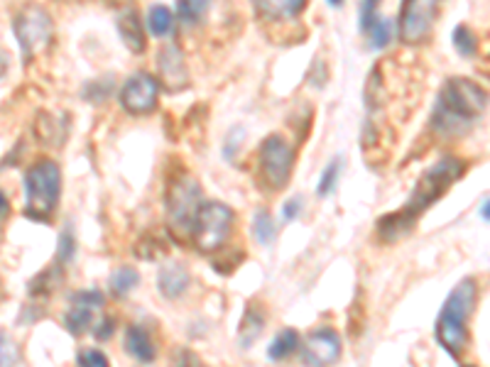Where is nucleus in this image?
I'll list each match as a JSON object with an SVG mask.
<instances>
[{
    "mask_svg": "<svg viewBox=\"0 0 490 367\" xmlns=\"http://www.w3.org/2000/svg\"><path fill=\"white\" fill-rule=\"evenodd\" d=\"M463 171H466V164L459 157H452V154L434 162L432 167L419 177V181L414 184L407 204L378 221V236H380V240L397 243V240L410 236L414 226H417V218L422 216L427 208L434 206L456 181L461 179Z\"/></svg>",
    "mask_w": 490,
    "mask_h": 367,
    "instance_id": "1",
    "label": "nucleus"
},
{
    "mask_svg": "<svg viewBox=\"0 0 490 367\" xmlns=\"http://www.w3.org/2000/svg\"><path fill=\"white\" fill-rule=\"evenodd\" d=\"M486 105H488V94L483 86L463 76H452L439 88L429 128L442 140H459L481 121Z\"/></svg>",
    "mask_w": 490,
    "mask_h": 367,
    "instance_id": "2",
    "label": "nucleus"
},
{
    "mask_svg": "<svg viewBox=\"0 0 490 367\" xmlns=\"http://www.w3.org/2000/svg\"><path fill=\"white\" fill-rule=\"evenodd\" d=\"M478 302V284L476 279H463L446 296L439 321H436V340L452 358H459L469 348V321Z\"/></svg>",
    "mask_w": 490,
    "mask_h": 367,
    "instance_id": "3",
    "label": "nucleus"
},
{
    "mask_svg": "<svg viewBox=\"0 0 490 367\" xmlns=\"http://www.w3.org/2000/svg\"><path fill=\"white\" fill-rule=\"evenodd\" d=\"M62 196V170L57 162L39 160L25 171V216L49 221Z\"/></svg>",
    "mask_w": 490,
    "mask_h": 367,
    "instance_id": "4",
    "label": "nucleus"
},
{
    "mask_svg": "<svg viewBox=\"0 0 490 367\" xmlns=\"http://www.w3.org/2000/svg\"><path fill=\"white\" fill-rule=\"evenodd\" d=\"M203 204V194L199 181L192 179L189 174H182L170 181L164 191V211H167V230L177 240L192 236L194 221Z\"/></svg>",
    "mask_w": 490,
    "mask_h": 367,
    "instance_id": "5",
    "label": "nucleus"
},
{
    "mask_svg": "<svg viewBox=\"0 0 490 367\" xmlns=\"http://www.w3.org/2000/svg\"><path fill=\"white\" fill-rule=\"evenodd\" d=\"M233 208L221 201H203L192 228V240L199 253H216L233 233Z\"/></svg>",
    "mask_w": 490,
    "mask_h": 367,
    "instance_id": "6",
    "label": "nucleus"
},
{
    "mask_svg": "<svg viewBox=\"0 0 490 367\" xmlns=\"http://www.w3.org/2000/svg\"><path fill=\"white\" fill-rule=\"evenodd\" d=\"M295 145L282 135L272 132L260 145V179L272 191H279L289 184L292 170H295Z\"/></svg>",
    "mask_w": 490,
    "mask_h": 367,
    "instance_id": "7",
    "label": "nucleus"
},
{
    "mask_svg": "<svg viewBox=\"0 0 490 367\" xmlns=\"http://www.w3.org/2000/svg\"><path fill=\"white\" fill-rule=\"evenodd\" d=\"M52 29H54V25H52V18L45 8L32 5V8L20 10L18 18L12 22V32H15L22 57L32 59L47 47L49 39H52Z\"/></svg>",
    "mask_w": 490,
    "mask_h": 367,
    "instance_id": "8",
    "label": "nucleus"
},
{
    "mask_svg": "<svg viewBox=\"0 0 490 367\" xmlns=\"http://www.w3.org/2000/svg\"><path fill=\"white\" fill-rule=\"evenodd\" d=\"M436 13H439V5L434 0L404 3L400 10V39L404 45H422L424 39L432 35Z\"/></svg>",
    "mask_w": 490,
    "mask_h": 367,
    "instance_id": "9",
    "label": "nucleus"
},
{
    "mask_svg": "<svg viewBox=\"0 0 490 367\" xmlns=\"http://www.w3.org/2000/svg\"><path fill=\"white\" fill-rule=\"evenodd\" d=\"M157 96H160L157 79L147 71H135L120 88V105L133 115L153 113L157 108Z\"/></svg>",
    "mask_w": 490,
    "mask_h": 367,
    "instance_id": "10",
    "label": "nucleus"
},
{
    "mask_svg": "<svg viewBox=\"0 0 490 367\" xmlns=\"http://www.w3.org/2000/svg\"><path fill=\"white\" fill-rule=\"evenodd\" d=\"M341 355V336L334 329L311 330L302 346V363L307 367H331Z\"/></svg>",
    "mask_w": 490,
    "mask_h": 367,
    "instance_id": "11",
    "label": "nucleus"
},
{
    "mask_svg": "<svg viewBox=\"0 0 490 367\" xmlns=\"http://www.w3.org/2000/svg\"><path fill=\"white\" fill-rule=\"evenodd\" d=\"M106 304V296L98 292V289H84L71 296V306L64 313V326L69 333L81 336L87 333L88 326L94 323V313Z\"/></svg>",
    "mask_w": 490,
    "mask_h": 367,
    "instance_id": "12",
    "label": "nucleus"
},
{
    "mask_svg": "<svg viewBox=\"0 0 490 367\" xmlns=\"http://www.w3.org/2000/svg\"><path fill=\"white\" fill-rule=\"evenodd\" d=\"M157 66H160V74H162L164 86L170 91H179L189 84L187 79V62H184L182 49L174 47V45H164L157 54Z\"/></svg>",
    "mask_w": 490,
    "mask_h": 367,
    "instance_id": "13",
    "label": "nucleus"
},
{
    "mask_svg": "<svg viewBox=\"0 0 490 367\" xmlns=\"http://www.w3.org/2000/svg\"><path fill=\"white\" fill-rule=\"evenodd\" d=\"M192 284V277L187 272V267L179 263H167L157 274V289L164 299H179Z\"/></svg>",
    "mask_w": 490,
    "mask_h": 367,
    "instance_id": "14",
    "label": "nucleus"
},
{
    "mask_svg": "<svg viewBox=\"0 0 490 367\" xmlns=\"http://www.w3.org/2000/svg\"><path fill=\"white\" fill-rule=\"evenodd\" d=\"M125 350L133 355L137 363H154L157 358V346H154L150 330L145 329L143 323H133L125 330Z\"/></svg>",
    "mask_w": 490,
    "mask_h": 367,
    "instance_id": "15",
    "label": "nucleus"
},
{
    "mask_svg": "<svg viewBox=\"0 0 490 367\" xmlns=\"http://www.w3.org/2000/svg\"><path fill=\"white\" fill-rule=\"evenodd\" d=\"M118 32H120V38H123V45L133 54H143L145 52V28L143 22H140V15H137V10L128 8L123 10L120 15H118Z\"/></svg>",
    "mask_w": 490,
    "mask_h": 367,
    "instance_id": "16",
    "label": "nucleus"
},
{
    "mask_svg": "<svg viewBox=\"0 0 490 367\" xmlns=\"http://www.w3.org/2000/svg\"><path fill=\"white\" fill-rule=\"evenodd\" d=\"M265 323H268L265 309H262L258 302H250L248 306H245V313H243L241 330H238V343H241V348H250V346L260 338Z\"/></svg>",
    "mask_w": 490,
    "mask_h": 367,
    "instance_id": "17",
    "label": "nucleus"
},
{
    "mask_svg": "<svg viewBox=\"0 0 490 367\" xmlns=\"http://www.w3.org/2000/svg\"><path fill=\"white\" fill-rule=\"evenodd\" d=\"M67 130H69L67 118L57 121V118H54V115H49L47 111H42V113L37 115L35 132H37V138L42 145H54V147H59V145L64 142V138H67Z\"/></svg>",
    "mask_w": 490,
    "mask_h": 367,
    "instance_id": "18",
    "label": "nucleus"
},
{
    "mask_svg": "<svg viewBox=\"0 0 490 367\" xmlns=\"http://www.w3.org/2000/svg\"><path fill=\"white\" fill-rule=\"evenodd\" d=\"M307 8L304 0H272V3H255V10H258L262 18L268 20H289L297 18L302 10Z\"/></svg>",
    "mask_w": 490,
    "mask_h": 367,
    "instance_id": "19",
    "label": "nucleus"
},
{
    "mask_svg": "<svg viewBox=\"0 0 490 367\" xmlns=\"http://www.w3.org/2000/svg\"><path fill=\"white\" fill-rule=\"evenodd\" d=\"M299 348V333L295 329L279 330L278 336L272 338L268 348V358L272 363H279V360H287L295 350Z\"/></svg>",
    "mask_w": 490,
    "mask_h": 367,
    "instance_id": "20",
    "label": "nucleus"
},
{
    "mask_svg": "<svg viewBox=\"0 0 490 367\" xmlns=\"http://www.w3.org/2000/svg\"><path fill=\"white\" fill-rule=\"evenodd\" d=\"M147 29L154 38H170L174 32V13L164 5H153L147 13Z\"/></svg>",
    "mask_w": 490,
    "mask_h": 367,
    "instance_id": "21",
    "label": "nucleus"
},
{
    "mask_svg": "<svg viewBox=\"0 0 490 367\" xmlns=\"http://www.w3.org/2000/svg\"><path fill=\"white\" fill-rule=\"evenodd\" d=\"M137 284H140V272H137L135 267H128V264L118 267L116 272L111 274V292H113V296H118V299L128 296Z\"/></svg>",
    "mask_w": 490,
    "mask_h": 367,
    "instance_id": "22",
    "label": "nucleus"
},
{
    "mask_svg": "<svg viewBox=\"0 0 490 367\" xmlns=\"http://www.w3.org/2000/svg\"><path fill=\"white\" fill-rule=\"evenodd\" d=\"M253 236L260 245H272L275 243V236H278V226L270 216L268 208H258L255 216H253Z\"/></svg>",
    "mask_w": 490,
    "mask_h": 367,
    "instance_id": "23",
    "label": "nucleus"
},
{
    "mask_svg": "<svg viewBox=\"0 0 490 367\" xmlns=\"http://www.w3.org/2000/svg\"><path fill=\"white\" fill-rule=\"evenodd\" d=\"M341 170H344V157L341 154H336L334 160L328 162L327 167H324V171H321V179H319V187H317V196H328L334 188H336L338 184V177H341Z\"/></svg>",
    "mask_w": 490,
    "mask_h": 367,
    "instance_id": "24",
    "label": "nucleus"
},
{
    "mask_svg": "<svg viewBox=\"0 0 490 367\" xmlns=\"http://www.w3.org/2000/svg\"><path fill=\"white\" fill-rule=\"evenodd\" d=\"M209 13V3L203 0H189V3H177V18L182 20L184 25L189 28H196Z\"/></svg>",
    "mask_w": 490,
    "mask_h": 367,
    "instance_id": "25",
    "label": "nucleus"
},
{
    "mask_svg": "<svg viewBox=\"0 0 490 367\" xmlns=\"http://www.w3.org/2000/svg\"><path fill=\"white\" fill-rule=\"evenodd\" d=\"M453 47L461 57H476L478 54V38L469 25H459L453 29Z\"/></svg>",
    "mask_w": 490,
    "mask_h": 367,
    "instance_id": "26",
    "label": "nucleus"
},
{
    "mask_svg": "<svg viewBox=\"0 0 490 367\" xmlns=\"http://www.w3.org/2000/svg\"><path fill=\"white\" fill-rule=\"evenodd\" d=\"M368 42H370V49H383L390 45V39H393V25H390V20L387 18H375V22L370 28L366 29Z\"/></svg>",
    "mask_w": 490,
    "mask_h": 367,
    "instance_id": "27",
    "label": "nucleus"
},
{
    "mask_svg": "<svg viewBox=\"0 0 490 367\" xmlns=\"http://www.w3.org/2000/svg\"><path fill=\"white\" fill-rule=\"evenodd\" d=\"M111 91H113V76H104V79H96V81H88L81 88V96L87 98L88 104L101 105L111 96Z\"/></svg>",
    "mask_w": 490,
    "mask_h": 367,
    "instance_id": "28",
    "label": "nucleus"
},
{
    "mask_svg": "<svg viewBox=\"0 0 490 367\" xmlns=\"http://www.w3.org/2000/svg\"><path fill=\"white\" fill-rule=\"evenodd\" d=\"M164 250H167V243H160V238L154 236H143L135 245V254L140 260H157Z\"/></svg>",
    "mask_w": 490,
    "mask_h": 367,
    "instance_id": "29",
    "label": "nucleus"
},
{
    "mask_svg": "<svg viewBox=\"0 0 490 367\" xmlns=\"http://www.w3.org/2000/svg\"><path fill=\"white\" fill-rule=\"evenodd\" d=\"M77 254V238H74V228L67 226L59 236V247H57V260L59 264H67L74 260Z\"/></svg>",
    "mask_w": 490,
    "mask_h": 367,
    "instance_id": "30",
    "label": "nucleus"
},
{
    "mask_svg": "<svg viewBox=\"0 0 490 367\" xmlns=\"http://www.w3.org/2000/svg\"><path fill=\"white\" fill-rule=\"evenodd\" d=\"M20 360V348L8 333L0 330V367H15Z\"/></svg>",
    "mask_w": 490,
    "mask_h": 367,
    "instance_id": "31",
    "label": "nucleus"
},
{
    "mask_svg": "<svg viewBox=\"0 0 490 367\" xmlns=\"http://www.w3.org/2000/svg\"><path fill=\"white\" fill-rule=\"evenodd\" d=\"M170 367H209L192 348H174Z\"/></svg>",
    "mask_w": 490,
    "mask_h": 367,
    "instance_id": "32",
    "label": "nucleus"
},
{
    "mask_svg": "<svg viewBox=\"0 0 490 367\" xmlns=\"http://www.w3.org/2000/svg\"><path fill=\"white\" fill-rule=\"evenodd\" d=\"M77 363H79V367H111V363H108L106 355H104V353L96 348L79 350Z\"/></svg>",
    "mask_w": 490,
    "mask_h": 367,
    "instance_id": "33",
    "label": "nucleus"
},
{
    "mask_svg": "<svg viewBox=\"0 0 490 367\" xmlns=\"http://www.w3.org/2000/svg\"><path fill=\"white\" fill-rule=\"evenodd\" d=\"M243 138H245V130H243V128H233V130L228 132V140L223 145V157H226V160H236V150L241 147Z\"/></svg>",
    "mask_w": 490,
    "mask_h": 367,
    "instance_id": "34",
    "label": "nucleus"
},
{
    "mask_svg": "<svg viewBox=\"0 0 490 367\" xmlns=\"http://www.w3.org/2000/svg\"><path fill=\"white\" fill-rule=\"evenodd\" d=\"M302 208H304V201H302V196L287 198V201L282 204V221H285V223H289V221H295V218H299V213H302Z\"/></svg>",
    "mask_w": 490,
    "mask_h": 367,
    "instance_id": "35",
    "label": "nucleus"
},
{
    "mask_svg": "<svg viewBox=\"0 0 490 367\" xmlns=\"http://www.w3.org/2000/svg\"><path fill=\"white\" fill-rule=\"evenodd\" d=\"M59 279H62V270H59V267H49V287H45L42 294L54 292V284H59ZM39 284H47V272L39 274L37 279H35V284H32V289H39Z\"/></svg>",
    "mask_w": 490,
    "mask_h": 367,
    "instance_id": "36",
    "label": "nucleus"
},
{
    "mask_svg": "<svg viewBox=\"0 0 490 367\" xmlns=\"http://www.w3.org/2000/svg\"><path fill=\"white\" fill-rule=\"evenodd\" d=\"M375 18H378V3H375V0H368V3L361 5V32H366V29L375 22Z\"/></svg>",
    "mask_w": 490,
    "mask_h": 367,
    "instance_id": "37",
    "label": "nucleus"
},
{
    "mask_svg": "<svg viewBox=\"0 0 490 367\" xmlns=\"http://www.w3.org/2000/svg\"><path fill=\"white\" fill-rule=\"evenodd\" d=\"M113 330H116V319L113 316H106V319L101 321L96 326V338L98 340H108L113 336Z\"/></svg>",
    "mask_w": 490,
    "mask_h": 367,
    "instance_id": "38",
    "label": "nucleus"
},
{
    "mask_svg": "<svg viewBox=\"0 0 490 367\" xmlns=\"http://www.w3.org/2000/svg\"><path fill=\"white\" fill-rule=\"evenodd\" d=\"M8 213H10V201H8V196L0 191V218H5Z\"/></svg>",
    "mask_w": 490,
    "mask_h": 367,
    "instance_id": "39",
    "label": "nucleus"
},
{
    "mask_svg": "<svg viewBox=\"0 0 490 367\" xmlns=\"http://www.w3.org/2000/svg\"><path fill=\"white\" fill-rule=\"evenodd\" d=\"M478 213H481L483 221H486V223H488V221H490V201H488V196H483V201H481V211H478Z\"/></svg>",
    "mask_w": 490,
    "mask_h": 367,
    "instance_id": "40",
    "label": "nucleus"
},
{
    "mask_svg": "<svg viewBox=\"0 0 490 367\" xmlns=\"http://www.w3.org/2000/svg\"><path fill=\"white\" fill-rule=\"evenodd\" d=\"M469 367H473V365H469Z\"/></svg>",
    "mask_w": 490,
    "mask_h": 367,
    "instance_id": "41",
    "label": "nucleus"
}]
</instances>
